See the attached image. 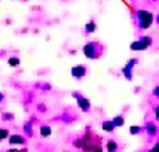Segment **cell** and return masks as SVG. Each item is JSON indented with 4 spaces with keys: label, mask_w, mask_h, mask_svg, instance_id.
Returning <instances> with one entry per match:
<instances>
[{
    "label": "cell",
    "mask_w": 159,
    "mask_h": 152,
    "mask_svg": "<svg viewBox=\"0 0 159 152\" xmlns=\"http://www.w3.org/2000/svg\"><path fill=\"white\" fill-rule=\"evenodd\" d=\"M147 152H156V151H155L153 148H150V149H149V151H147Z\"/></svg>",
    "instance_id": "cell-29"
},
{
    "label": "cell",
    "mask_w": 159,
    "mask_h": 152,
    "mask_svg": "<svg viewBox=\"0 0 159 152\" xmlns=\"http://www.w3.org/2000/svg\"><path fill=\"white\" fill-rule=\"evenodd\" d=\"M152 148H153V149H155V151H156V152H159V140H158V142H156V143H155V145L152 146Z\"/></svg>",
    "instance_id": "cell-26"
},
{
    "label": "cell",
    "mask_w": 159,
    "mask_h": 152,
    "mask_svg": "<svg viewBox=\"0 0 159 152\" xmlns=\"http://www.w3.org/2000/svg\"><path fill=\"white\" fill-rule=\"evenodd\" d=\"M71 96H73V98H76V104H77V107H79V111L83 112V113L91 112L92 104H91V100L88 98V97L82 96V94H80V93H77V91L71 93Z\"/></svg>",
    "instance_id": "cell-3"
},
{
    "label": "cell",
    "mask_w": 159,
    "mask_h": 152,
    "mask_svg": "<svg viewBox=\"0 0 159 152\" xmlns=\"http://www.w3.org/2000/svg\"><path fill=\"white\" fill-rule=\"evenodd\" d=\"M129 49H131V51H135V52H141V51L149 49V46H147L141 39H137V40H134L131 45H129Z\"/></svg>",
    "instance_id": "cell-9"
},
{
    "label": "cell",
    "mask_w": 159,
    "mask_h": 152,
    "mask_svg": "<svg viewBox=\"0 0 159 152\" xmlns=\"http://www.w3.org/2000/svg\"><path fill=\"white\" fill-rule=\"evenodd\" d=\"M37 111H39V112H42V113H43V112H46V106H45V104H43V103L37 104Z\"/></svg>",
    "instance_id": "cell-25"
},
{
    "label": "cell",
    "mask_w": 159,
    "mask_h": 152,
    "mask_svg": "<svg viewBox=\"0 0 159 152\" xmlns=\"http://www.w3.org/2000/svg\"><path fill=\"white\" fill-rule=\"evenodd\" d=\"M3 102H5V94L0 93V103H3Z\"/></svg>",
    "instance_id": "cell-27"
},
{
    "label": "cell",
    "mask_w": 159,
    "mask_h": 152,
    "mask_svg": "<svg viewBox=\"0 0 159 152\" xmlns=\"http://www.w3.org/2000/svg\"><path fill=\"white\" fill-rule=\"evenodd\" d=\"M143 131L147 134V137H156L159 134V127L156 121H146V124L143 125Z\"/></svg>",
    "instance_id": "cell-6"
},
{
    "label": "cell",
    "mask_w": 159,
    "mask_h": 152,
    "mask_svg": "<svg viewBox=\"0 0 159 152\" xmlns=\"http://www.w3.org/2000/svg\"><path fill=\"white\" fill-rule=\"evenodd\" d=\"M119 151V145L116 140H107L106 143V152H118Z\"/></svg>",
    "instance_id": "cell-13"
},
{
    "label": "cell",
    "mask_w": 159,
    "mask_h": 152,
    "mask_svg": "<svg viewBox=\"0 0 159 152\" xmlns=\"http://www.w3.org/2000/svg\"><path fill=\"white\" fill-rule=\"evenodd\" d=\"M155 22H156V24H158V26H159V14L156 15V17H155Z\"/></svg>",
    "instance_id": "cell-28"
},
{
    "label": "cell",
    "mask_w": 159,
    "mask_h": 152,
    "mask_svg": "<svg viewBox=\"0 0 159 152\" xmlns=\"http://www.w3.org/2000/svg\"><path fill=\"white\" fill-rule=\"evenodd\" d=\"M101 130H103L104 133H113L116 130V127H115L111 119H104L103 122H101Z\"/></svg>",
    "instance_id": "cell-10"
},
{
    "label": "cell",
    "mask_w": 159,
    "mask_h": 152,
    "mask_svg": "<svg viewBox=\"0 0 159 152\" xmlns=\"http://www.w3.org/2000/svg\"><path fill=\"white\" fill-rule=\"evenodd\" d=\"M20 63H21V60L18 57H9V58H7V64H9L11 67H18Z\"/></svg>",
    "instance_id": "cell-18"
},
{
    "label": "cell",
    "mask_w": 159,
    "mask_h": 152,
    "mask_svg": "<svg viewBox=\"0 0 159 152\" xmlns=\"http://www.w3.org/2000/svg\"><path fill=\"white\" fill-rule=\"evenodd\" d=\"M135 152H141V151H135Z\"/></svg>",
    "instance_id": "cell-30"
},
{
    "label": "cell",
    "mask_w": 159,
    "mask_h": 152,
    "mask_svg": "<svg viewBox=\"0 0 159 152\" xmlns=\"http://www.w3.org/2000/svg\"><path fill=\"white\" fill-rule=\"evenodd\" d=\"M2 119H3V121H14V115L9 113V112H5V113L2 115Z\"/></svg>",
    "instance_id": "cell-20"
},
{
    "label": "cell",
    "mask_w": 159,
    "mask_h": 152,
    "mask_svg": "<svg viewBox=\"0 0 159 152\" xmlns=\"http://www.w3.org/2000/svg\"><path fill=\"white\" fill-rule=\"evenodd\" d=\"M73 146H75L76 149H82L83 152H103L101 139H98L94 136L91 127H86L83 136H80V137H77L73 140Z\"/></svg>",
    "instance_id": "cell-1"
},
{
    "label": "cell",
    "mask_w": 159,
    "mask_h": 152,
    "mask_svg": "<svg viewBox=\"0 0 159 152\" xmlns=\"http://www.w3.org/2000/svg\"><path fill=\"white\" fill-rule=\"evenodd\" d=\"M70 75L73 76L76 81H82L85 76L88 75V67L85 64H76L70 69Z\"/></svg>",
    "instance_id": "cell-5"
},
{
    "label": "cell",
    "mask_w": 159,
    "mask_h": 152,
    "mask_svg": "<svg viewBox=\"0 0 159 152\" xmlns=\"http://www.w3.org/2000/svg\"><path fill=\"white\" fill-rule=\"evenodd\" d=\"M152 96H153V97H156V98H159V85H156V87L153 88Z\"/></svg>",
    "instance_id": "cell-24"
},
{
    "label": "cell",
    "mask_w": 159,
    "mask_h": 152,
    "mask_svg": "<svg viewBox=\"0 0 159 152\" xmlns=\"http://www.w3.org/2000/svg\"><path fill=\"white\" fill-rule=\"evenodd\" d=\"M82 52L88 60H97L101 55V46L98 42H86L83 45Z\"/></svg>",
    "instance_id": "cell-2"
},
{
    "label": "cell",
    "mask_w": 159,
    "mask_h": 152,
    "mask_svg": "<svg viewBox=\"0 0 159 152\" xmlns=\"http://www.w3.org/2000/svg\"><path fill=\"white\" fill-rule=\"evenodd\" d=\"M139 64V58H129L126 64H125L124 67H122V75L126 81H132V78H134V69H135V66Z\"/></svg>",
    "instance_id": "cell-4"
},
{
    "label": "cell",
    "mask_w": 159,
    "mask_h": 152,
    "mask_svg": "<svg viewBox=\"0 0 159 152\" xmlns=\"http://www.w3.org/2000/svg\"><path fill=\"white\" fill-rule=\"evenodd\" d=\"M153 116H155V121L159 122V104H156V106L153 107Z\"/></svg>",
    "instance_id": "cell-21"
},
{
    "label": "cell",
    "mask_w": 159,
    "mask_h": 152,
    "mask_svg": "<svg viewBox=\"0 0 159 152\" xmlns=\"http://www.w3.org/2000/svg\"><path fill=\"white\" fill-rule=\"evenodd\" d=\"M22 131L25 134V137H31V136H33V122H31V121H27L25 124L22 125Z\"/></svg>",
    "instance_id": "cell-14"
},
{
    "label": "cell",
    "mask_w": 159,
    "mask_h": 152,
    "mask_svg": "<svg viewBox=\"0 0 159 152\" xmlns=\"http://www.w3.org/2000/svg\"><path fill=\"white\" fill-rule=\"evenodd\" d=\"M150 14H152V12H149V11H146V9H139V11H135V20H137V22H139V21H143Z\"/></svg>",
    "instance_id": "cell-15"
},
{
    "label": "cell",
    "mask_w": 159,
    "mask_h": 152,
    "mask_svg": "<svg viewBox=\"0 0 159 152\" xmlns=\"http://www.w3.org/2000/svg\"><path fill=\"white\" fill-rule=\"evenodd\" d=\"M111 121H113V124L116 128H120V127H124L125 125V116L124 115H116V116L111 118Z\"/></svg>",
    "instance_id": "cell-16"
},
{
    "label": "cell",
    "mask_w": 159,
    "mask_h": 152,
    "mask_svg": "<svg viewBox=\"0 0 159 152\" xmlns=\"http://www.w3.org/2000/svg\"><path fill=\"white\" fill-rule=\"evenodd\" d=\"M141 133H144L141 125H131V127H129V134H131V136H139Z\"/></svg>",
    "instance_id": "cell-17"
},
{
    "label": "cell",
    "mask_w": 159,
    "mask_h": 152,
    "mask_svg": "<svg viewBox=\"0 0 159 152\" xmlns=\"http://www.w3.org/2000/svg\"><path fill=\"white\" fill-rule=\"evenodd\" d=\"M40 90L45 91V93H49V91L52 90V85H51V83H42V85H40Z\"/></svg>",
    "instance_id": "cell-22"
},
{
    "label": "cell",
    "mask_w": 159,
    "mask_h": 152,
    "mask_svg": "<svg viewBox=\"0 0 159 152\" xmlns=\"http://www.w3.org/2000/svg\"><path fill=\"white\" fill-rule=\"evenodd\" d=\"M39 134L45 139L51 137V136H52V127H51V125H46V124L40 125V127H39Z\"/></svg>",
    "instance_id": "cell-11"
},
{
    "label": "cell",
    "mask_w": 159,
    "mask_h": 152,
    "mask_svg": "<svg viewBox=\"0 0 159 152\" xmlns=\"http://www.w3.org/2000/svg\"><path fill=\"white\" fill-rule=\"evenodd\" d=\"M9 136H11V133H9V130H7V128H0V142H2V140H6V139H9Z\"/></svg>",
    "instance_id": "cell-19"
},
{
    "label": "cell",
    "mask_w": 159,
    "mask_h": 152,
    "mask_svg": "<svg viewBox=\"0 0 159 152\" xmlns=\"http://www.w3.org/2000/svg\"><path fill=\"white\" fill-rule=\"evenodd\" d=\"M95 30H97V22L94 20L88 21L86 24H85V33L86 35H92V33H95Z\"/></svg>",
    "instance_id": "cell-12"
},
{
    "label": "cell",
    "mask_w": 159,
    "mask_h": 152,
    "mask_svg": "<svg viewBox=\"0 0 159 152\" xmlns=\"http://www.w3.org/2000/svg\"><path fill=\"white\" fill-rule=\"evenodd\" d=\"M7 152H28L27 148H22V149H18V148H11L7 149Z\"/></svg>",
    "instance_id": "cell-23"
},
{
    "label": "cell",
    "mask_w": 159,
    "mask_h": 152,
    "mask_svg": "<svg viewBox=\"0 0 159 152\" xmlns=\"http://www.w3.org/2000/svg\"><path fill=\"white\" fill-rule=\"evenodd\" d=\"M7 142L11 143L12 146H24L27 143V137L22 136V134H11Z\"/></svg>",
    "instance_id": "cell-7"
},
{
    "label": "cell",
    "mask_w": 159,
    "mask_h": 152,
    "mask_svg": "<svg viewBox=\"0 0 159 152\" xmlns=\"http://www.w3.org/2000/svg\"><path fill=\"white\" fill-rule=\"evenodd\" d=\"M153 22H155V17H153V14H150L146 20L139 21L137 22V27H139V30H149V28L152 27Z\"/></svg>",
    "instance_id": "cell-8"
}]
</instances>
